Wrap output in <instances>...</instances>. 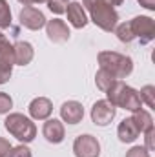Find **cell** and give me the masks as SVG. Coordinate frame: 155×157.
I'll list each match as a JSON object with an SVG mask.
<instances>
[{
    "label": "cell",
    "instance_id": "obj_8",
    "mask_svg": "<svg viewBox=\"0 0 155 157\" xmlns=\"http://www.w3.org/2000/svg\"><path fill=\"white\" fill-rule=\"evenodd\" d=\"M18 20H20V24L24 28H28L31 31L42 29L46 26V22H47L46 17H44V13L40 9H37V7H33V6H24V9L18 15Z\"/></svg>",
    "mask_w": 155,
    "mask_h": 157
},
{
    "label": "cell",
    "instance_id": "obj_2",
    "mask_svg": "<svg viewBox=\"0 0 155 157\" xmlns=\"http://www.w3.org/2000/svg\"><path fill=\"white\" fill-rule=\"evenodd\" d=\"M106 101H110L115 108H122V110H128V112H137L142 108V101L139 97V91L133 90L131 86L124 84L122 80H115L108 91H106Z\"/></svg>",
    "mask_w": 155,
    "mask_h": 157
},
{
    "label": "cell",
    "instance_id": "obj_11",
    "mask_svg": "<svg viewBox=\"0 0 155 157\" xmlns=\"http://www.w3.org/2000/svg\"><path fill=\"white\" fill-rule=\"evenodd\" d=\"M28 110H29L31 119H35V121H46V119H49L51 112H53V104H51V101L47 97H37V99H33L29 102Z\"/></svg>",
    "mask_w": 155,
    "mask_h": 157
},
{
    "label": "cell",
    "instance_id": "obj_23",
    "mask_svg": "<svg viewBox=\"0 0 155 157\" xmlns=\"http://www.w3.org/2000/svg\"><path fill=\"white\" fill-rule=\"evenodd\" d=\"M11 108H13V99H11V95L6 93V91H0V115L9 113Z\"/></svg>",
    "mask_w": 155,
    "mask_h": 157
},
{
    "label": "cell",
    "instance_id": "obj_15",
    "mask_svg": "<svg viewBox=\"0 0 155 157\" xmlns=\"http://www.w3.org/2000/svg\"><path fill=\"white\" fill-rule=\"evenodd\" d=\"M15 66V59H13V46L9 44L7 37L4 33H0V70L4 71H13Z\"/></svg>",
    "mask_w": 155,
    "mask_h": 157
},
{
    "label": "cell",
    "instance_id": "obj_25",
    "mask_svg": "<svg viewBox=\"0 0 155 157\" xmlns=\"http://www.w3.org/2000/svg\"><path fill=\"white\" fill-rule=\"evenodd\" d=\"M9 157H31V150H29L26 144H18V146L11 148Z\"/></svg>",
    "mask_w": 155,
    "mask_h": 157
},
{
    "label": "cell",
    "instance_id": "obj_28",
    "mask_svg": "<svg viewBox=\"0 0 155 157\" xmlns=\"http://www.w3.org/2000/svg\"><path fill=\"white\" fill-rule=\"evenodd\" d=\"M142 7H146L148 11H155V0H137Z\"/></svg>",
    "mask_w": 155,
    "mask_h": 157
},
{
    "label": "cell",
    "instance_id": "obj_1",
    "mask_svg": "<svg viewBox=\"0 0 155 157\" xmlns=\"http://www.w3.org/2000/svg\"><path fill=\"white\" fill-rule=\"evenodd\" d=\"M80 4L84 11L89 13V18L97 28L106 33H112L115 29V26L119 24V13L115 11V7L108 6L104 0H82Z\"/></svg>",
    "mask_w": 155,
    "mask_h": 157
},
{
    "label": "cell",
    "instance_id": "obj_14",
    "mask_svg": "<svg viewBox=\"0 0 155 157\" xmlns=\"http://www.w3.org/2000/svg\"><path fill=\"white\" fill-rule=\"evenodd\" d=\"M66 13H68V22H70L75 29L86 28L88 17H86V11H84V7H82L80 2H70L68 7H66Z\"/></svg>",
    "mask_w": 155,
    "mask_h": 157
},
{
    "label": "cell",
    "instance_id": "obj_9",
    "mask_svg": "<svg viewBox=\"0 0 155 157\" xmlns=\"http://www.w3.org/2000/svg\"><path fill=\"white\" fill-rule=\"evenodd\" d=\"M42 135L46 137L47 143L60 144L64 141V137H66V130H64L62 121H59V119H46V122L42 126Z\"/></svg>",
    "mask_w": 155,
    "mask_h": 157
},
{
    "label": "cell",
    "instance_id": "obj_30",
    "mask_svg": "<svg viewBox=\"0 0 155 157\" xmlns=\"http://www.w3.org/2000/svg\"><path fill=\"white\" fill-rule=\"evenodd\" d=\"M22 6H33V4H44V2H47V0H18Z\"/></svg>",
    "mask_w": 155,
    "mask_h": 157
},
{
    "label": "cell",
    "instance_id": "obj_21",
    "mask_svg": "<svg viewBox=\"0 0 155 157\" xmlns=\"http://www.w3.org/2000/svg\"><path fill=\"white\" fill-rule=\"evenodd\" d=\"M11 26V9L6 0H0V29Z\"/></svg>",
    "mask_w": 155,
    "mask_h": 157
},
{
    "label": "cell",
    "instance_id": "obj_5",
    "mask_svg": "<svg viewBox=\"0 0 155 157\" xmlns=\"http://www.w3.org/2000/svg\"><path fill=\"white\" fill-rule=\"evenodd\" d=\"M131 24V31H133V37L139 39V42L142 46L150 44L155 39V22L152 17H135L133 20H130Z\"/></svg>",
    "mask_w": 155,
    "mask_h": 157
},
{
    "label": "cell",
    "instance_id": "obj_6",
    "mask_svg": "<svg viewBox=\"0 0 155 157\" xmlns=\"http://www.w3.org/2000/svg\"><path fill=\"white\" fill-rule=\"evenodd\" d=\"M73 154L75 157H99L100 155V143L97 141V137L84 133L78 135L73 143Z\"/></svg>",
    "mask_w": 155,
    "mask_h": 157
},
{
    "label": "cell",
    "instance_id": "obj_20",
    "mask_svg": "<svg viewBox=\"0 0 155 157\" xmlns=\"http://www.w3.org/2000/svg\"><path fill=\"white\" fill-rule=\"evenodd\" d=\"M139 97H141V101L148 106V108H155V86L152 84H146L144 88H141V91H139Z\"/></svg>",
    "mask_w": 155,
    "mask_h": 157
},
{
    "label": "cell",
    "instance_id": "obj_13",
    "mask_svg": "<svg viewBox=\"0 0 155 157\" xmlns=\"http://www.w3.org/2000/svg\"><path fill=\"white\" fill-rule=\"evenodd\" d=\"M35 57V49L29 42L26 40H18L17 44H13V59H15V64L18 66H28Z\"/></svg>",
    "mask_w": 155,
    "mask_h": 157
},
{
    "label": "cell",
    "instance_id": "obj_27",
    "mask_svg": "<svg viewBox=\"0 0 155 157\" xmlns=\"http://www.w3.org/2000/svg\"><path fill=\"white\" fill-rule=\"evenodd\" d=\"M11 148H13V146L9 144V141L4 139V137H0V157H9Z\"/></svg>",
    "mask_w": 155,
    "mask_h": 157
},
{
    "label": "cell",
    "instance_id": "obj_4",
    "mask_svg": "<svg viewBox=\"0 0 155 157\" xmlns=\"http://www.w3.org/2000/svg\"><path fill=\"white\" fill-rule=\"evenodd\" d=\"M4 128L15 137L18 139L22 144L31 143L37 137V126L29 117L22 115V113H9L4 121Z\"/></svg>",
    "mask_w": 155,
    "mask_h": 157
},
{
    "label": "cell",
    "instance_id": "obj_3",
    "mask_svg": "<svg viewBox=\"0 0 155 157\" xmlns=\"http://www.w3.org/2000/svg\"><path fill=\"white\" fill-rule=\"evenodd\" d=\"M97 60L102 70L110 71L117 80L126 78L133 71V60L128 55H120L117 51H100L97 55Z\"/></svg>",
    "mask_w": 155,
    "mask_h": 157
},
{
    "label": "cell",
    "instance_id": "obj_19",
    "mask_svg": "<svg viewBox=\"0 0 155 157\" xmlns=\"http://www.w3.org/2000/svg\"><path fill=\"white\" fill-rule=\"evenodd\" d=\"M113 31H115L117 39L120 40V42H124V44H130L131 40L135 39V37H133V31H131V24H130V22H122V24H117Z\"/></svg>",
    "mask_w": 155,
    "mask_h": 157
},
{
    "label": "cell",
    "instance_id": "obj_29",
    "mask_svg": "<svg viewBox=\"0 0 155 157\" xmlns=\"http://www.w3.org/2000/svg\"><path fill=\"white\" fill-rule=\"evenodd\" d=\"M9 78H11V73H9V71H4V70H0V84H6Z\"/></svg>",
    "mask_w": 155,
    "mask_h": 157
},
{
    "label": "cell",
    "instance_id": "obj_10",
    "mask_svg": "<svg viewBox=\"0 0 155 157\" xmlns=\"http://www.w3.org/2000/svg\"><path fill=\"white\" fill-rule=\"evenodd\" d=\"M46 35H47V39L51 40V42H66V40H70V28H68V24L64 22V20H60V18H51V20H47L46 22Z\"/></svg>",
    "mask_w": 155,
    "mask_h": 157
},
{
    "label": "cell",
    "instance_id": "obj_26",
    "mask_svg": "<svg viewBox=\"0 0 155 157\" xmlns=\"http://www.w3.org/2000/svg\"><path fill=\"white\" fill-rule=\"evenodd\" d=\"M126 157H150V152L144 146H133L131 150L126 152Z\"/></svg>",
    "mask_w": 155,
    "mask_h": 157
},
{
    "label": "cell",
    "instance_id": "obj_12",
    "mask_svg": "<svg viewBox=\"0 0 155 157\" xmlns=\"http://www.w3.org/2000/svg\"><path fill=\"white\" fill-rule=\"evenodd\" d=\"M60 117L68 124H78L84 117V108L77 101H68L60 106Z\"/></svg>",
    "mask_w": 155,
    "mask_h": 157
},
{
    "label": "cell",
    "instance_id": "obj_17",
    "mask_svg": "<svg viewBox=\"0 0 155 157\" xmlns=\"http://www.w3.org/2000/svg\"><path fill=\"white\" fill-rule=\"evenodd\" d=\"M133 122H135V126H137V130H139V133H144V132H148L150 128H153V117H152V113L150 112H146V110H137V112H133Z\"/></svg>",
    "mask_w": 155,
    "mask_h": 157
},
{
    "label": "cell",
    "instance_id": "obj_24",
    "mask_svg": "<svg viewBox=\"0 0 155 157\" xmlns=\"http://www.w3.org/2000/svg\"><path fill=\"white\" fill-rule=\"evenodd\" d=\"M144 148L148 152L155 150V128H150L148 132H144Z\"/></svg>",
    "mask_w": 155,
    "mask_h": 157
},
{
    "label": "cell",
    "instance_id": "obj_7",
    "mask_svg": "<svg viewBox=\"0 0 155 157\" xmlns=\"http://www.w3.org/2000/svg\"><path fill=\"white\" fill-rule=\"evenodd\" d=\"M117 108L110 102V101H97L91 108V121L97 126H108L112 124V121L115 119Z\"/></svg>",
    "mask_w": 155,
    "mask_h": 157
},
{
    "label": "cell",
    "instance_id": "obj_18",
    "mask_svg": "<svg viewBox=\"0 0 155 157\" xmlns=\"http://www.w3.org/2000/svg\"><path fill=\"white\" fill-rule=\"evenodd\" d=\"M115 80L117 78L113 77L110 71H106V70H102V68H100V70L97 71V75H95V84H97V88H99L100 91H104V93L108 91V88H110Z\"/></svg>",
    "mask_w": 155,
    "mask_h": 157
},
{
    "label": "cell",
    "instance_id": "obj_22",
    "mask_svg": "<svg viewBox=\"0 0 155 157\" xmlns=\"http://www.w3.org/2000/svg\"><path fill=\"white\" fill-rule=\"evenodd\" d=\"M46 4H47V7H49L51 13L62 15V13H66V7H68L70 2H68V0H47Z\"/></svg>",
    "mask_w": 155,
    "mask_h": 157
},
{
    "label": "cell",
    "instance_id": "obj_16",
    "mask_svg": "<svg viewBox=\"0 0 155 157\" xmlns=\"http://www.w3.org/2000/svg\"><path fill=\"white\" fill-rule=\"evenodd\" d=\"M117 135H119V141H120V143H133L141 133H139V130H137L133 119L126 117V119L120 121V124H119V128H117Z\"/></svg>",
    "mask_w": 155,
    "mask_h": 157
},
{
    "label": "cell",
    "instance_id": "obj_31",
    "mask_svg": "<svg viewBox=\"0 0 155 157\" xmlns=\"http://www.w3.org/2000/svg\"><path fill=\"white\" fill-rule=\"evenodd\" d=\"M108 6H112V7H115V6H122V2L124 0H104Z\"/></svg>",
    "mask_w": 155,
    "mask_h": 157
}]
</instances>
